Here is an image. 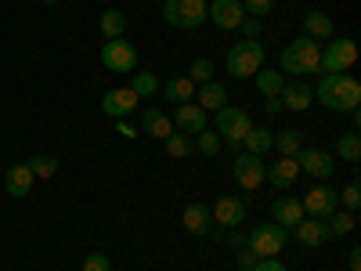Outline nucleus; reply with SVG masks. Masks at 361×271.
<instances>
[{
	"label": "nucleus",
	"mask_w": 361,
	"mask_h": 271,
	"mask_svg": "<svg viewBox=\"0 0 361 271\" xmlns=\"http://www.w3.org/2000/svg\"><path fill=\"white\" fill-rule=\"evenodd\" d=\"M314 102H322L333 112H350L361 105V83L350 73H329L314 87Z\"/></svg>",
	"instance_id": "nucleus-1"
},
{
	"label": "nucleus",
	"mask_w": 361,
	"mask_h": 271,
	"mask_svg": "<svg viewBox=\"0 0 361 271\" xmlns=\"http://www.w3.org/2000/svg\"><path fill=\"white\" fill-rule=\"evenodd\" d=\"M318 54H322V44L311 40V37H296L286 51H282V69L279 73H289V76H314L318 73Z\"/></svg>",
	"instance_id": "nucleus-2"
},
{
	"label": "nucleus",
	"mask_w": 361,
	"mask_h": 271,
	"mask_svg": "<svg viewBox=\"0 0 361 271\" xmlns=\"http://www.w3.org/2000/svg\"><path fill=\"white\" fill-rule=\"evenodd\" d=\"M224 69L235 80H253L264 69V47H260V40H238L235 47H228Z\"/></svg>",
	"instance_id": "nucleus-3"
},
{
	"label": "nucleus",
	"mask_w": 361,
	"mask_h": 271,
	"mask_svg": "<svg viewBox=\"0 0 361 271\" xmlns=\"http://www.w3.org/2000/svg\"><path fill=\"white\" fill-rule=\"evenodd\" d=\"M253 119L246 109H235V105H224L221 112H214V131L221 134V141L231 148V152H243V138L250 134Z\"/></svg>",
	"instance_id": "nucleus-4"
},
{
	"label": "nucleus",
	"mask_w": 361,
	"mask_h": 271,
	"mask_svg": "<svg viewBox=\"0 0 361 271\" xmlns=\"http://www.w3.org/2000/svg\"><path fill=\"white\" fill-rule=\"evenodd\" d=\"M354 62H357V44H354L350 37H333V40L322 47V54H318V73H322V76H329V73H347Z\"/></svg>",
	"instance_id": "nucleus-5"
},
{
	"label": "nucleus",
	"mask_w": 361,
	"mask_h": 271,
	"mask_svg": "<svg viewBox=\"0 0 361 271\" xmlns=\"http://www.w3.org/2000/svg\"><path fill=\"white\" fill-rule=\"evenodd\" d=\"M286 239H289V231L282 228V224H275V221H267V224H257L253 228V235L246 239V250L260 260V257H279L282 250H286Z\"/></svg>",
	"instance_id": "nucleus-6"
},
{
	"label": "nucleus",
	"mask_w": 361,
	"mask_h": 271,
	"mask_svg": "<svg viewBox=\"0 0 361 271\" xmlns=\"http://www.w3.org/2000/svg\"><path fill=\"white\" fill-rule=\"evenodd\" d=\"M102 66L109 73H119V76H130L137 69V47L127 40V37H116V40H105L102 47Z\"/></svg>",
	"instance_id": "nucleus-7"
},
{
	"label": "nucleus",
	"mask_w": 361,
	"mask_h": 271,
	"mask_svg": "<svg viewBox=\"0 0 361 271\" xmlns=\"http://www.w3.org/2000/svg\"><path fill=\"white\" fill-rule=\"evenodd\" d=\"M163 18L173 29H199L206 22V0H166Z\"/></svg>",
	"instance_id": "nucleus-8"
},
{
	"label": "nucleus",
	"mask_w": 361,
	"mask_h": 271,
	"mask_svg": "<svg viewBox=\"0 0 361 271\" xmlns=\"http://www.w3.org/2000/svg\"><path fill=\"white\" fill-rule=\"evenodd\" d=\"M300 206H304V214L307 217H318V221H325L333 210H340V192L333 188V185H311V192L300 199Z\"/></svg>",
	"instance_id": "nucleus-9"
},
{
	"label": "nucleus",
	"mask_w": 361,
	"mask_h": 271,
	"mask_svg": "<svg viewBox=\"0 0 361 271\" xmlns=\"http://www.w3.org/2000/svg\"><path fill=\"white\" fill-rule=\"evenodd\" d=\"M264 156H253V152H238L235 163H231V177L238 181V188L246 192H257L264 185Z\"/></svg>",
	"instance_id": "nucleus-10"
},
{
	"label": "nucleus",
	"mask_w": 361,
	"mask_h": 271,
	"mask_svg": "<svg viewBox=\"0 0 361 271\" xmlns=\"http://www.w3.org/2000/svg\"><path fill=\"white\" fill-rule=\"evenodd\" d=\"M296 163H300V174H311L318 181H329V177H333V170H336V156L325 152V148H314V145L300 148Z\"/></svg>",
	"instance_id": "nucleus-11"
},
{
	"label": "nucleus",
	"mask_w": 361,
	"mask_h": 271,
	"mask_svg": "<svg viewBox=\"0 0 361 271\" xmlns=\"http://www.w3.org/2000/svg\"><path fill=\"white\" fill-rule=\"evenodd\" d=\"M173 131H180V134H188V138H195V134H202L206 127H209V112L206 109H199L195 102H185V105H173Z\"/></svg>",
	"instance_id": "nucleus-12"
},
{
	"label": "nucleus",
	"mask_w": 361,
	"mask_h": 271,
	"mask_svg": "<svg viewBox=\"0 0 361 271\" xmlns=\"http://www.w3.org/2000/svg\"><path fill=\"white\" fill-rule=\"evenodd\" d=\"M137 95L130 87H109L105 95H102V112L109 116V119H127L130 112H137Z\"/></svg>",
	"instance_id": "nucleus-13"
},
{
	"label": "nucleus",
	"mask_w": 361,
	"mask_h": 271,
	"mask_svg": "<svg viewBox=\"0 0 361 271\" xmlns=\"http://www.w3.org/2000/svg\"><path fill=\"white\" fill-rule=\"evenodd\" d=\"M209 214H214V224H221V228H238L246 221V199L243 195H221L209 206Z\"/></svg>",
	"instance_id": "nucleus-14"
},
{
	"label": "nucleus",
	"mask_w": 361,
	"mask_h": 271,
	"mask_svg": "<svg viewBox=\"0 0 361 271\" xmlns=\"http://www.w3.org/2000/svg\"><path fill=\"white\" fill-rule=\"evenodd\" d=\"M206 18L214 22L217 29H238V22L246 18L243 0H209V4H206Z\"/></svg>",
	"instance_id": "nucleus-15"
},
{
	"label": "nucleus",
	"mask_w": 361,
	"mask_h": 271,
	"mask_svg": "<svg viewBox=\"0 0 361 271\" xmlns=\"http://www.w3.org/2000/svg\"><path fill=\"white\" fill-rule=\"evenodd\" d=\"M279 98H282V109H289V112H307L311 102H314V90L304 80H286Z\"/></svg>",
	"instance_id": "nucleus-16"
},
{
	"label": "nucleus",
	"mask_w": 361,
	"mask_h": 271,
	"mask_svg": "<svg viewBox=\"0 0 361 271\" xmlns=\"http://www.w3.org/2000/svg\"><path fill=\"white\" fill-rule=\"evenodd\" d=\"M296 177H300V163H296L293 156H279L275 163L264 167V181H271L279 192H282V188H293Z\"/></svg>",
	"instance_id": "nucleus-17"
},
{
	"label": "nucleus",
	"mask_w": 361,
	"mask_h": 271,
	"mask_svg": "<svg viewBox=\"0 0 361 271\" xmlns=\"http://www.w3.org/2000/svg\"><path fill=\"white\" fill-rule=\"evenodd\" d=\"M180 224H185L188 235H209V228H214V214H209L206 203H188L185 214H180Z\"/></svg>",
	"instance_id": "nucleus-18"
},
{
	"label": "nucleus",
	"mask_w": 361,
	"mask_h": 271,
	"mask_svg": "<svg viewBox=\"0 0 361 271\" xmlns=\"http://www.w3.org/2000/svg\"><path fill=\"white\" fill-rule=\"evenodd\" d=\"M271 221L282 224L286 231H293L300 221H304V206H300V199H293V195H282V199H275V206H271Z\"/></svg>",
	"instance_id": "nucleus-19"
},
{
	"label": "nucleus",
	"mask_w": 361,
	"mask_h": 271,
	"mask_svg": "<svg viewBox=\"0 0 361 271\" xmlns=\"http://www.w3.org/2000/svg\"><path fill=\"white\" fill-rule=\"evenodd\" d=\"M195 105L199 109H206V112H221L224 105H228V87L224 83H217V80H206V83H199L195 87Z\"/></svg>",
	"instance_id": "nucleus-20"
},
{
	"label": "nucleus",
	"mask_w": 361,
	"mask_h": 271,
	"mask_svg": "<svg viewBox=\"0 0 361 271\" xmlns=\"http://www.w3.org/2000/svg\"><path fill=\"white\" fill-rule=\"evenodd\" d=\"M33 170H29L25 163H15V167H8V174H4V192L11 195V199H22V195H29V188H33Z\"/></svg>",
	"instance_id": "nucleus-21"
},
{
	"label": "nucleus",
	"mask_w": 361,
	"mask_h": 271,
	"mask_svg": "<svg viewBox=\"0 0 361 271\" xmlns=\"http://www.w3.org/2000/svg\"><path fill=\"white\" fill-rule=\"evenodd\" d=\"M304 37H311V40H333L336 37V25H333V18H329L325 11H318V8H311L307 15H304Z\"/></svg>",
	"instance_id": "nucleus-22"
},
{
	"label": "nucleus",
	"mask_w": 361,
	"mask_h": 271,
	"mask_svg": "<svg viewBox=\"0 0 361 271\" xmlns=\"http://www.w3.org/2000/svg\"><path fill=\"white\" fill-rule=\"evenodd\" d=\"M296 239H300V246H322V243H329V228H325V221H318V217H307L304 214V221H300L296 228Z\"/></svg>",
	"instance_id": "nucleus-23"
},
{
	"label": "nucleus",
	"mask_w": 361,
	"mask_h": 271,
	"mask_svg": "<svg viewBox=\"0 0 361 271\" xmlns=\"http://www.w3.org/2000/svg\"><path fill=\"white\" fill-rule=\"evenodd\" d=\"M141 131L148 134V138H170L173 134V119L163 112V109H145L141 112Z\"/></svg>",
	"instance_id": "nucleus-24"
},
{
	"label": "nucleus",
	"mask_w": 361,
	"mask_h": 271,
	"mask_svg": "<svg viewBox=\"0 0 361 271\" xmlns=\"http://www.w3.org/2000/svg\"><path fill=\"white\" fill-rule=\"evenodd\" d=\"M166 102L170 105H185V102H195V83L188 76H170L166 80Z\"/></svg>",
	"instance_id": "nucleus-25"
},
{
	"label": "nucleus",
	"mask_w": 361,
	"mask_h": 271,
	"mask_svg": "<svg viewBox=\"0 0 361 271\" xmlns=\"http://www.w3.org/2000/svg\"><path fill=\"white\" fill-rule=\"evenodd\" d=\"M271 148H275L279 156H300V148H304V134H300L296 127H286V131H279L275 134V141H271Z\"/></svg>",
	"instance_id": "nucleus-26"
},
{
	"label": "nucleus",
	"mask_w": 361,
	"mask_h": 271,
	"mask_svg": "<svg viewBox=\"0 0 361 271\" xmlns=\"http://www.w3.org/2000/svg\"><path fill=\"white\" fill-rule=\"evenodd\" d=\"M98 29H102V37H105V40L123 37V33H127V15H123V11H116V8H109V11H102Z\"/></svg>",
	"instance_id": "nucleus-27"
},
{
	"label": "nucleus",
	"mask_w": 361,
	"mask_h": 271,
	"mask_svg": "<svg viewBox=\"0 0 361 271\" xmlns=\"http://www.w3.org/2000/svg\"><path fill=\"white\" fill-rule=\"evenodd\" d=\"M271 141H275V131H267V127H250V134L243 138V152H253V156H264Z\"/></svg>",
	"instance_id": "nucleus-28"
},
{
	"label": "nucleus",
	"mask_w": 361,
	"mask_h": 271,
	"mask_svg": "<svg viewBox=\"0 0 361 271\" xmlns=\"http://www.w3.org/2000/svg\"><path fill=\"white\" fill-rule=\"evenodd\" d=\"M253 83H257V90H260L264 98H279L286 80H282V73H279V69H260V73L253 76Z\"/></svg>",
	"instance_id": "nucleus-29"
},
{
	"label": "nucleus",
	"mask_w": 361,
	"mask_h": 271,
	"mask_svg": "<svg viewBox=\"0 0 361 271\" xmlns=\"http://www.w3.org/2000/svg\"><path fill=\"white\" fill-rule=\"evenodd\" d=\"M130 90H134L137 98H152V95H159V80H156V73H148V69L130 73Z\"/></svg>",
	"instance_id": "nucleus-30"
},
{
	"label": "nucleus",
	"mask_w": 361,
	"mask_h": 271,
	"mask_svg": "<svg viewBox=\"0 0 361 271\" xmlns=\"http://www.w3.org/2000/svg\"><path fill=\"white\" fill-rule=\"evenodd\" d=\"M163 145H166V156L170 159H188L192 148H195V141L188 134H180V131H173L170 138H163Z\"/></svg>",
	"instance_id": "nucleus-31"
},
{
	"label": "nucleus",
	"mask_w": 361,
	"mask_h": 271,
	"mask_svg": "<svg viewBox=\"0 0 361 271\" xmlns=\"http://www.w3.org/2000/svg\"><path fill=\"white\" fill-rule=\"evenodd\" d=\"M336 152H340L343 163H357L361 159V138H357V131H347V134L336 138Z\"/></svg>",
	"instance_id": "nucleus-32"
},
{
	"label": "nucleus",
	"mask_w": 361,
	"mask_h": 271,
	"mask_svg": "<svg viewBox=\"0 0 361 271\" xmlns=\"http://www.w3.org/2000/svg\"><path fill=\"white\" fill-rule=\"evenodd\" d=\"M354 224H357V221H354V214H347V210H333V214L325 217L329 239H333V235H336V239H340V235H350V231H354Z\"/></svg>",
	"instance_id": "nucleus-33"
},
{
	"label": "nucleus",
	"mask_w": 361,
	"mask_h": 271,
	"mask_svg": "<svg viewBox=\"0 0 361 271\" xmlns=\"http://www.w3.org/2000/svg\"><path fill=\"white\" fill-rule=\"evenodd\" d=\"M192 141H195V148H199L202 156H217V152H221V145H224L221 134H217V131H209V127H206L202 134H195Z\"/></svg>",
	"instance_id": "nucleus-34"
},
{
	"label": "nucleus",
	"mask_w": 361,
	"mask_h": 271,
	"mask_svg": "<svg viewBox=\"0 0 361 271\" xmlns=\"http://www.w3.org/2000/svg\"><path fill=\"white\" fill-rule=\"evenodd\" d=\"M214 73H217L214 58H195V62H192V69H188V80L199 87V83H206V80H214Z\"/></svg>",
	"instance_id": "nucleus-35"
},
{
	"label": "nucleus",
	"mask_w": 361,
	"mask_h": 271,
	"mask_svg": "<svg viewBox=\"0 0 361 271\" xmlns=\"http://www.w3.org/2000/svg\"><path fill=\"white\" fill-rule=\"evenodd\" d=\"M25 167L33 170V177H54L58 174V159L54 156H33V159H25Z\"/></svg>",
	"instance_id": "nucleus-36"
},
{
	"label": "nucleus",
	"mask_w": 361,
	"mask_h": 271,
	"mask_svg": "<svg viewBox=\"0 0 361 271\" xmlns=\"http://www.w3.org/2000/svg\"><path fill=\"white\" fill-rule=\"evenodd\" d=\"M243 11L250 18H267L271 11H275V0H243Z\"/></svg>",
	"instance_id": "nucleus-37"
},
{
	"label": "nucleus",
	"mask_w": 361,
	"mask_h": 271,
	"mask_svg": "<svg viewBox=\"0 0 361 271\" xmlns=\"http://www.w3.org/2000/svg\"><path fill=\"white\" fill-rule=\"evenodd\" d=\"M340 203H343V210H347V214H354V210L361 206V188H357V181H350V185L340 192Z\"/></svg>",
	"instance_id": "nucleus-38"
},
{
	"label": "nucleus",
	"mask_w": 361,
	"mask_h": 271,
	"mask_svg": "<svg viewBox=\"0 0 361 271\" xmlns=\"http://www.w3.org/2000/svg\"><path fill=\"white\" fill-rule=\"evenodd\" d=\"M260 29H264V25H260L257 18H250V15L238 22V33H243V40H260Z\"/></svg>",
	"instance_id": "nucleus-39"
},
{
	"label": "nucleus",
	"mask_w": 361,
	"mask_h": 271,
	"mask_svg": "<svg viewBox=\"0 0 361 271\" xmlns=\"http://www.w3.org/2000/svg\"><path fill=\"white\" fill-rule=\"evenodd\" d=\"M83 271H112L109 253H90V257L83 260Z\"/></svg>",
	"instance_id": "nucleus-40"
},
{
	"label": "nucleus",
	"mask_w": 361,
	"mask_h": 271,
	"mask_svg": "<svg viewBox=\"0 0 361 271\" xmlns=\"http://www.w3.org/2000/svg\"><path fill=\"white\" fill-rule=\"evenodd\" d=\"M253 271H289L279 257H260L257 264H253Z\"/></svg>",
	"instance_id": "nucleus-41"
},
{
	"label": "nucleus",
	"mask_w": 361,
	"mask_h": 271,
	"mask_svg": "<svg viewBox=\"0 0 361 271\" xmlns=\"http://www.w3.org/2000/svg\"><path fill=\"white\" fill-rule=\"evenodd\" d=\"M347 271H361V250L357 246L347 253Z\"/></svg>",
	"instance_id": "nucleus-42"
},
{
	"label": "nucleus",
	"mask_w": 361,
	"mask_h": 271,
	"mask_svg": "<svg viewBox=\"0 0 361 271\" xmlns=\"http://www.w3.org/2000/svg\"><path fill=\"white\" fill-rule=\"evenodd\" d=\"M264 112H282V98H264Z\"/></svg>",
	"instance_id": "nucleus-43"
},
{
	"label": "nucleus",
	"mask_w": 361,
	"mask_h": 271,
	"mask_svg": "<svg viewBox=\"0 0 361 271\" xmlns=\"http://www.w3.org/2000/svg\"><path fill=\"white\" fill-rule=\"evenodd\" d=\"M116 131L123 134V138H134V127L127 124V119H116Z\"/></svg>",
	"instance_id": "nucleus-44"
},
{
	"label": "nucleus",
	"mask_w": 361,
	"mask_h": 271,
	"mask_svg": "<svg viewBox=\"0 0 361 271\" xmlns=\"http://www.w3.org/2000/svg\"><path fill=\"white\" fill-rule=\"evenodd\" d=\"M44 4H58V0H44Z\"/></svg>",
	"instance_id": "nucleus-45"
}]
</instances>
